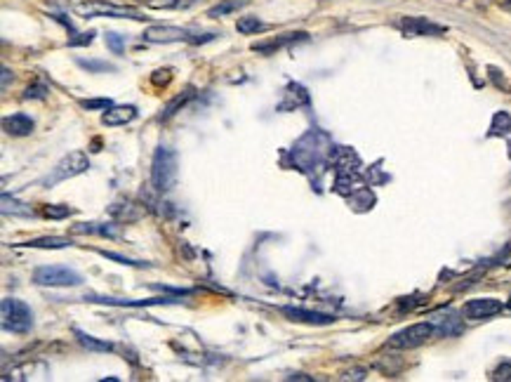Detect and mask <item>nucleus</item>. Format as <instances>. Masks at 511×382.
I'll use <instances>...</instances> for the list:
<instances>
[{
    "instance_id": "nucleus-1",
    "label": "nucleus",
    "mask_w": 511,
    "mask_h": 382,
    "mask_svg": "<svg viewBox=\"0 0 511 382\" xmlns=\"http://www.w3.org/2000/svg\"><path fill=\"white\" fill-rule=\"evenodd\" d=\"M151 182L158 191H170L177 182V158L167 146H158L151 163Z\"/></svg>"
},
{
    "instance_id": "nucleus-2",
    "label": "nucleus",
    "mask_w": 511,
    "mask_h": 382,
    "mask_svg": "<svg viewBox=\"0 0 511 382\" xmlns=\"http://www.w3.org/2000/svg\"><path fill=\"white\" fill-rule=\"evenodd\" d=\"M325 135L323 132H309V135H304L297 142V146H295V160H297V165L302 168V170H309V168H314V165H321L323 160H325V153H328L332 146L328 144H323V146H318V142H321Z\"/></svg>"
},
{
    "instance_id": "nucleus-3",
    "label": "nucleus",
    "mask_w": 511,
    "mask_h": 382,
    "mask_svg": "<svg viewBox=\"0 0 511 382\" xmlns=\"http://www.w3.org/2000/svg\"><path fill=\"white\" fill-rule=\"evenodd\" d=\"M3 326L5 330H12V333H28L33 326L31 307L14 298L3 300Z\"/></svg>"
},
{
    "instance_id": "nucleus-4",
    "label": "nucleus",
    "mask_w": 511,
    "mask_h": 382,
    "mask_svg": "<svg viewBox=\"0 0 511 382\" xmlns=\"http://www.w3.org/2000/svg\"><path fill=\"white\" fill-rule=\"evenodd\" d=\"M87 168H90V160H87L85 153L83 151H71L69 156H64L55 168H52V173L45 178V187L50 189V187L59 185V182L76 178V175L85 173Z\"/></svg>"
},
{
    "instance_id": "nucleus-5",
    "label": "nucleus",
    "mask_w": 511,
    "mask_h": 382,
    "mask_svg": "<svg viewBox=\"0 0 511 382\" xmlns=\"http://www.w3.org/2000/svg\"><path fill=\"white\" fill-rule=\"evenodd\" d=\"M33 281L38 285H50V288H76L83 283V276L69 267H38Z\"/></svg>"
},
{
    "instance_id": "nucleus-6",
    "label": "nucleus",
    "mask_w": 511,
    "mask_h": 382,
    "mask_svg": "<svg viewBox=\"0 0 511 382\" xmlns=\"http://www.w3.org/2000/svg\"><path fill=\"white\" fill-rule=\"evenodd\" d=\"M432 335H436L432 321H427V323H412V326L403 328L401 333H396L394 337H391L389 347H396V349H414V347H419V344H424Z\"/></svg>"
},
{
    "instance_id": "nucleus-7",
    "label": "nucleus",
    "mask_w": 511,
    "mask_h": 382,
    "mask_svg": "<svg viewBox=\"0 0 511 382\" xmlns=\"http://www.w3.org/2000/svg\"><path fill=\"white\" fill-rule=\"evenodd\" d=\"M502 312V302L495 298H476L464 305V317L469 321H483Z\"/></svg>"
},
{
    "instance_id": "nucleus-8",
    "label": "nucleus",
    "mask_w": 511,
    "mask_h": 382,
    "mask_svg": "<svg viewBox=\"0 0 511 382\" xmlns=\"http://www.w3.org/2000/svg\"><path fill=\"white\" fill-rule=\"evenodd\" d=\"M283 314L290 317L292 321L314 323V326H330V323H335V317H330V314L307 312V310H300V307H283Z\"/></svg>"
},
{
    "instance_id": "nucleus-9",
    "label": "nucleus",
    "mask_w": 511,
    "mask_h": 382,
    "mask_svg": "<svg viewBox=\"0 0 511 382\" xmlns=\"http://www.w3.org/2000/svg\"><path fill=\"white\" fill-rule=\"evenodd\" d=\"M187 31L184 28H177V26H153V28H146L144 38L149 43H175V40H184L187 38Z\"/></svg>"
},
{
    "instance_id": "nucleus-10",
    "label": "nucleus",
    "mask_w": 511,
    "mask_h": 382,
    "mask_svg": "<svg viewBox=\"0 0 511 382\" xmlns=\"http://www.w3.org/2000/svg\"><path fill=\"white\" fill-rule=\"evenodd\" d=\"M3 126H5V132L7 135H12V137H26V135H31L33 132V119H28L26 114H14V116H7V119L3 121Z\"/></svg>"
},
{
    "instance_id": "nucleus-11",
    "label": "nucleus",
    "mask_w": 511,
    "mask_h": 382,
    "mask_svg": "<svg viewBox=\"0 0 511 382\" xmlns=\"http://www.w3.org/2000/svg\"><path fill=\"white\" fill-rule=\"evenodd\" d=\"M87 302H101V305H114V307H149V305H170L175 300L167 298H153V300H118V298H85Z\"/></svg>"
},
{
    "instance_id": "nucleus-12",
    "label": "nucleus",
    "mask_w": 511,
    "mask_h": 382,
    "mask_svg": "<svg viewBox=\"0 0 511 382\" xmlns=\"http://www.w3.org/2000/svg\"><path fill=\"white\" fill-rule=\"evenodd\" d=\"M135 116H137L135 107H114L101 116V123L104 126H125V123L135 121Z\"/></svg>"
},
{
    "instance_id": "nucleus-13",
    "label": "nucleus",
    "mask_w": 511,
    "mask_h": 382,
    "mask_svg": "<svg viewBox=\"0 0 511 382\" xmlns=\"http://www.w3.org/2000/svg\"><path fill=\"white\" fill-rule=\"evenodd\" d=\"M432 323H434V330L436 335H457L462 333V323L457 319V314H446V317H432Z\"/></svg>"
},
{
    "instance_id": "nucleus-14",
    "label": "nucleus",
    "mask_w": 511,
    "mask_h": 382,
    "mask_svg": "<svg viewBox=\"0 0 511 382\" xmlns=\"http://www.w3.org/2000/svg\"><path fill=\"white\" fill-rule=\"evenodd\" d=\"M78 12H80V14H87V17H92V14H114V17L142 19L137 12L125 10V7H111V5H85V7H78Z\"/></svg>"
},
{
    "instance_id": "nucleus-15",
    "label": "nucleus",
    "mask_w": 511,
    "mask_h": 382,
    "mask_svg": "<svg viewBox=\"0 0 511 382\" xmlns=\"http://www.w3.org/2000/svg\"><path fill=\"white\" fill-rule=\"evenodd\" d=\"M358 189H363V182L358 180L356 173H337L335 180V191L342 196H353Z\"/></svg>"
},
{
    "instance_id": "nucleus-16",
    "label": "nucleus",
    "mask_w": 511,
    "mask_h": 382,
    "mask_svg": "<svg viewBox=\"0 0 511 382\" xmlns=\"http://www.w3.org/2000/svg\"><path fill=\"white\" fill-rule=\"evenodd\" d=\"M405 36H424V33H439L441 26L429 24L424 19H403L401 21Z\"/></svg>"
},
{
    "instance_id": "nucleus-17",
    "label": "nucleus",
    "mask_w": 511,
    "mask_h": 382,
    "mask_svg": "<svg viewBox=\"0 0 511 382\" xmlns=\"http://www.w3.org/2000/svg\"><path fill=\"white\" fill-rule=\"evenodd\" d=\"M488 135H490V137H507V135H511V116L507 111L495 114Z\"/></svg>"
},
{
    "instance_id": "nucleus-18",
    "label": "nucleus",
    "mask_w": 511,
    "mask_h": 382,
    "mask_svg": "<svg viewBox=\"0 0 511 382\" xmlns=\"http://www.w3.org/2000/svg\"><path fill=\"white\" fill-rule=\"evenodd\" d=\"M21 246H28V248H50V251H57V248H69L71 241H69V239H62V236H48V239H33V241H28V244H21Z\"/></svg>"
},
{
    "instance_id": "nucleus-19",
    "label": "nucleus",
    "mask_w": 511,
    "mask_h": 382,
    "mask_svg": "<svg viewBox=\"0 0 511 382\" xmlns=\"http://www.w3.org/2000/svg\"><path fill=\"white\" fill-rule=\"evenodd\" d=\"M76 335H78V342L83 344V347H87V349H92V351H111L109 342H101V340H97V337L83 333V330H76Z\"/></svg>"
},
{
    "instance_id": "nucleus-20",
    "label": "nucleus",
    "mask_w": 511,
    "mask_h": 382,
    "mask_svg": "<svg viewBox=\"0 0 511 382\" xmlns=\"http://www.w3.org/2000/svg\"><path fill=\"white\" fill-rule=\"evenodd\" d=\"M236 28H238L241 33H257V31H262L264 24L257 17H241Z\"/></svg>"
},
{
    "instance_id": "nucleus-21",
    "label": "nucleus",
    "mask_w": 511,
    "mask_h": 382,
    "mask_svg": "<svg viewBox=\"0 0 511 382\" xmlns=\"http://www.w3.org/2000/svg\"><path fill=\"white\" fill-rule=\"evenodd\" d=\"M191 94H194V92H191V90H187V92H184V94H180V97H175V99L170 102V104L165 107V111H163V116H160V119H170V116H175V114H177V109H180V107H184V104H187V102L191 99Z\"/></svg>"
},
{
    "instance_id": "nucleus-22",
    "label": "nucleus",
    "mask_w": 511,
    "mask_h": 382,
    "mask_svg": "<svg viewBox=\"0 0 511 382\" xmlns=\"http://www.w3.org/2000/svg\"><path fill=\"white\" fill-rule=\"evenodd\" d=\"M353 203L358 205V210H368V208H373V203H375V196L370 194L368 189H358L356 194H353Z\"/></svg>"
},
{
    "instance_id": "nucleus-23",
    "label": "nucleus",
    "mask_w": 511,
    "mask_h": 382,
    "mask_svg": "<svg viewBox=\"0 0 511 382\" xmlns=\"http://www.w3.org/2000/svg\"><path fill=\"white\" fill-rule=\"evenodd\" d=\"M493 380L495 382H511V361L500 364L498 369L493 371Z\"/></svg>"
},
{
    "instance_id": "nucleus-24",
    "label": "nucleus",
    "mask_w": 511,
    "mask_h": 382,
    "mask_svg": "<svg viewBox=\"0 0 511 382\" xmlns=\"http://www.w3.org/2000/svg\"><path fill=\"white\" fill-rule=\"evenodd\" d=\"M78 64L87 71H114V66L106 62H92V60H78Z\"/></svg>"
},
{
    "instance_id": "nucleus-25",
    "label": "nucleus",
    "mask_w": 511,
    "mask_h": 382,
    "mask_svg": "<svg viewBox=\"0 0 511 382\" xmlns=\"http://www.w3.org/2000/svg\"><path fill=\"white\" fill-rule=\"evenodd\" d=\"M104 257H109V260H116L118 264H128V267H149L146 262H135V260H128V257H123V255H116V253H106V251H101Z\"/></svg>"
},
{
    "instance_id": "nucleus-26",
    "label": "nucleus",
    "mask_w": 511,
    "mask_h": 382,
    "mask_svg": "<svg viewBox=\"0 0 511 382\" xmlns=\"http://www.w3.org/2000/svg\"><path fill=\"white\" fill-rule=\"evenodd\" d=\"M106 45L114 50L116 55H121L125 48V40H123V36H118V33H106Z\"/></svg>"
},
{
    "instance_id": "nucleus-27",
    "label": "nucleus",
    "mask_w": 511,
    "mask_h": 382,
    "mask_svg": "<svg viewBox=\"0 0 511 382\" xmlns=\"http://www.w3.org/2000/svg\"><path fill=\"white\" fill-rule=\"evenodd\" d=\"M45 215L52 217V219H62V217H69L71 215V208H57V205H48L45 208Z\"/></svg>"
},
{
    "instance_id": "nucleus-28",
    "label": "nucleus",
    "mask_w": 511,
    "mask_h": 382,
    "mask_svg": "<svg viewBox=\"0 0 511 382\" xmlns=\"http://www.w3.org/2000/svg\"><path fill=\"white\" fill-rule=\"evenodd\" d=\"M80 104H83L85 109H109L111 99H83Z\"/></svg>"
},
{
    "instance_id": "nucleus-29",
    "label": "nucleus",
    "mask_w": 511,
    "mask_h": 382,
    "mask_svg": "<svg viewBox=\"0 0 511 382\" xmlns=\"http://www.w3.org/2000/svg\"><path fill=\"white\" fill-rule=\"evenodd\" d=\"M24 203H19V201H12V208L10 205H3V212H14V215H31V208H21Z\"/></svg>"
},
{
    "instance_id": "nucleus-30",
    "label": "nucleus",
    "mask_w": 511,
    "mask_h": 382,
    "mask_svg": "<svg viewBox=\"0 0 511 382\" xmlns=\"http://www.w3.org/2000/svg\"><path fill=\"white\" fill-rule=\"evenodd\" d=\"M45 85H33V87H28V90H26V94H24V97L26 99H43V97H45Z\"/></svg>"
},
{
    "instance_id": "nucleus-31",
    "label": "nucleus",
    "mask_w": 511,
    "mask_h": 382,
    "mask_svg": "<svg viewBox=\"0 0 511 382\" xmlns=\"http://www.w3.org/2000/svg\"><path fill=\"white\" fill-rule=\"evenodd\" d=\"M342 380H366V371H349L344 373Z\"/></svg>"
},
{
    "instance_id": "nucleus-32",
    "label": "nucleus",
    "mask_w": 511,
    "mask_h": 382,
    "mask_svg": "<svg viewBox=\"0 0 511 382\" xmlns=\"http://www.w3.org/2000/svg\"><path fill=\"white\" fill-rule=\"evenodd\" d=\"M92 36H94V33H83V38L71 40V45H90V43H92Z\"/></svg>"
},
{
    "instance_id": "nucleus-33",
    "label": "nucleus",
    "mask_w": 511,
    "mask_h": 382,
    "mask_svg": "<svg viewBox=\"0 0 511 382\" xmlns=\"http://www.w3.org/2000/svg\"><path fill=\"white\" fill-rule=\"evenodd\" d=\"M231 7H236V3H226V5H221V7H214V10H210V14H212V17H214V14H224V12L231 10Z\"/></svg>"
},
{
    "instance_id": "nucleus-34",
    "label": "nucleus",
    "mask_w": 511,
    "mask_h": 382,
    "mask_svg": "<svg viewBox=\"0 0 511 382\" xmlns=\"http://www.w3.org/2000/svg\"><path fill=\"white\" fill-rule=\"evenodd\" d=\"M505 10H511V3H505Z\"/></svg>"
},
{
    "instance_id": "nucleus-35",
    "label": "nucleus",
    "mask_w": 511,
    "mask_h": 382,
    "mask_svg": "<svg viewBox=\"0 0 511 382\" xmlns=\"http://www.w3.org/2000/svg\"><path fill=\"white\" fill-rule=\"evenodd\" d=\"M507 310H509V312H511V300H509V305H507Z\"/></svg>"
}]
</instances>
